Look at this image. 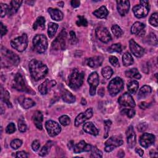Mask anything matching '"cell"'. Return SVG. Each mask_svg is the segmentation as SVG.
Wrapping results in <instances>:
<instances>
[{"label": "cell", "mask_w": 158, "mask_h": 158, "mask_svg": "<svg viewBox=\"0 0 158 158\" xmlns=\"http://www.w3.org/2000/svg\"><path fill=\"white\" fill-rule=\"evenodd\" d=\"M29 70L33 79L35 81H38L46 75L48 69L41 61L32 59L29 63Z\"/></svg>", "instance_id": "obj_1"}, {"label": "cell", "mask_w": 158, "mask_h": 158, "mask_svg": "<svg viewBox=\"0 0 158 158\" xmlns=\"http://www.w3.org/2000/svg\"><path fill=\"white\" fill-rule=\"evenodd\" d=\"M84 73L75 69L69 76V86L73 89H78L83 84Z\"/></svg>", "instance_id": "obj_2"}, {"label": "cell", "mask_w": 158, "mask_h": 158, "mask_svg": "<svg viewBox=\"0 0 158 158\" xmlns=\"http://www.w3.org/2000/svg\"><path fill=\"white\" fill-rule=\"evenodd\" d=\"M33 45L37 52H44L48 48V40L46 36L43 34L36 35L33 39Z\"/></svg>", "instance_id": "obj_3"}, {"label": "cell", "mask_w": 158, "mask_h": 158, "mask_svg": "<svg viewBox=\"0 0 158 158\" xmlns=\"http://www.w3.org/2000/svg\"><path fill=\"white\" fill-rule=\"evenodd\" d=\"M1 57L5 59L7 65L9 66H17L20 62V58L16 54L2 46L1 48Z\"/></svg>", "instance_id": "obj_4"}, {"label": "cell", "mask_w": 158, "mask_h": 158, "mask_svg": "<svg viewBox=\"0 0 158 158\" xmlns=\"http://www.w3.org/2000/svg\"><path fill=\"white\" fill-rule=\"evenodd\" d=\"M149 11V4L148 1H140L139 5L133 7V12L136 18L141 19L145 17Z\"/></svg>", "instance_id": "obj_5"}, {"label": "cell", "mask_w": 158, "mask_h": 158, "mask_svg": "<svg viewBox=\"0 0 158 158\" xmlns=\"http://www.w3.org/2000/svg\"><path fill=\"white\" fill-rule=\"evenodd\" d=\"M123 88V81L120 77H115L110 81L107 88L110 96H116Z\"/></svg>", "instance_id": "obj_6"}, {"label": "cell", "mask_w": 158, "mask_h": 158, "mask_svg": "<svg viewBox=\"0 0 158 158\" xmlns=\"http://www.w3.org/2000/svg\"><path fill=\"white\" fill-rule=\"evenodd\" d=\"M11 46L19 52L25 51L28 46V37L25 33L22 34V36H18L13 39L11 42Z\"/></svg>", "instance_id": "obj_7"}, {"label": "cell", "mask_w": 158, "mask_h": 158, "mask_svg": "<svg viewBox=\"0 0 158 158\" xmlns=\"http://www.w3.org/2000/svg\"><path fill=\"white\" fill-rule=\"evenodd\" d=\"M67 33L65 29H62L59 35L52 43V48L56 50H64L66 47Z\"/></svg>", "instance_id": "obj_8"}, {"label": "cell", "mask_w": 158, "mask_h": 158, "mask_svg": "<svg viewBox=\"0 0 158 158\" xmlns=\"http://www.w3.org/2000/svg\"><path fill=\"white\" fill-rule=\"evenodd\" d=\"M13 87L20 91H23V92H29L30 91V88L29 89L27 86L26 85L24 79L22 77V75L17 73L13 81Z\"/></svg>", "instance_id": "obj_9"}, {"label": "cell", "mask_w": 158, "mask_h": 158, "mask_svg": "<svg viewBox=\"0 0 158 158\" xmlns=\"http://www.w3.org/2000/svg\"><path fill=\"white\" fill-rule=\"evenodd\" d=\"M123 141L121 138L118 136H112L105 142V151L111 152L116 147H118L123 144Z\"/></svg>", "instance_id": "obj_10"}, {"label": "cell", "mask_w": 158, "mask_h": 158, "mask_svg": "<svg viewBox=\"0 0 158 158\" xmlns=\"http://www.w3.org/2000/svg\"><path fill=\"white\" fill-rule=\"evenodd\" d=\"M46 130L51 136H57L61 131V127L59 123L53 120H48L45 123Z\"/></svg>", "instance_id": "obj_11"}, {"label": "cell", "mask_w": 158, "mask_h": 158, "mask_svg": "<svg viewBox=\"0 0 158 158\" xmlns=\"http://www.w3.org/2000/svg\"><path fill=\"white\" fill-rule=\"evenodd\" d=\"M97 38L102 42L107 43L111 40L110 34L107 28L103 27H98L96 30Z\"/></svg>", "instance_id": "obj_12"}, {"label": "cell", "mask_w": 158, "mask_h": 158, "mask_svg": "<svg viewBox=\"0 0 158 158\" xmlns=\"http://www.w3.org/2000/svg\"><path fill=\"white\" fill-rule=\"evenodd\" d=\"M88 82L89 84V94L91 96L95 94L96 89L99 84V75L97 72H92L88 78Z\"/></svg>", "instance_id": "obj_13"}, {"label": "cell", "mask_w": 158, "mask_h": 158, "mask_svg": "<svg viewBox=\"0 0 158 158\" xmlns=\"http://www.w3.org/2000/svg\"><path fill=\"white\" fill-rule=\"evenodd\" d=\"M93 109L92 108L88 109L85 112H81L79 114L75 120V125L76 127L79 126L81 123H84L86 120L89 119L93 116Z\"/></svg>", "instance_id": "obj_14"}, {"label": "cell", "mask_w": 158, "mask_h": 158, "mask_svg": "<svg viewBox=\"0 0 158 158\" xmlns=\"http://www.w3.org/2000/svg\"><path fill=\"white\" fill-rule=\"evenodd\" d=\"M155 141V136L151 133H143L139 139L140 145L145 148L151 146Z\"/></svg>", "instance_id": "obj_15"}, {"label": "cell", "mask_w": 158, "mask_h": 158, "mask_svg": "<svg viewBox=\"0 0 158 158\" xmlns=\"http://www.w3.org/2000/svg\"><path fill=\"white\" fill-rule=\"evenodd\" d=\"M118 103L121 106H129L131 107H135V102L133 99L132 96L128 93H125L124 94H122L118 99Z\"/></svg>", "instance_id": "obj_16"}, {"label": "cell", "mask_w": 158, "mask_h": 158, "mask_svg": "<svg viewBox=\"0 0 158 158\" xmlns=\"http://www.w3.org/2000/svg\"><path fill=\"white\" fill-rule=\"evenodd\" d=\"M129 46L131 52L136 57H141L144 53V49L138 44L133 39H131L129 41Z\"/></svg>", "instance_id": "obj_17"}, {"label": "cell", "mask_w": 158, "mask_h": 158, "mask_svg": "<svg viewBox=\"0 0 158 158\" xmlns=\"http://www.w3.org/2000/svg\"><path fill=\"white\" fill-rule=\"evenodd\" d=\"M126 135H127V140L128 146L130 148H133L136 142V134L135 133V131L133 130V128L132 126H130L126 131Z\"/></svg>", "instance_id": "obj_18"}, {"label": "cell", "mask_w": 158, "mask_h": 158, "mask_svg": "<svg viewBox=\"0 0 158 158\" xmlns=\"http://www.w3.org/2000/svg\"><path fill=\"white\" fill-rule=\"evenodd\" d=\"M56 84V81L54 80H49L46 79L43 83H42L38 86V91L42 94L44 95L46 94L49 90Z\"/></svg>", "instance_id": "obj_19"}, {"label": "cell", "mask_w": 158, "mask_h": 158, "mask_svg": "<svg viewBox=\"0 0 158 158\" xmlns=\"http://www.w3.org/2000/svg\"><path fill=\"white\" fill-rule=\"evenodd\" d=\"M117 10L121 16L125 15L130 9V2L129 1H117Z\"/></svg>", "instance_id": "obj_20"}, {"label": "cell", "mask_w": 158, "mask_h": 158, "mask_svg": "<svg viewBox=\"0 0 158 158\" xmlns=\"http://www.w3.org/2000/svg\"><path fill=\"white\" fill-rule=\"evenodd\" d=\"M144 27L145 25L144 23L139 22H136L132 25L131 28V33L139 36H143L145 33Z\"/></svg>", "instance_id": "obj_21"}, {"label": "cell", "mask_w": 158, "mask_h": 158, "mask_svg": "<svg viewBox=\"0 0 158 158\" xmlns=\"http://www.w3.org/2000/svg\"><path fill=\"white\" fill-rule=\"evenodd\" d=\"M32 118H33V123L35 125L36 127L38 129L41 130L43 129L42 122H43V117L42 113L39 110L35 112V113L33 115Z\"/></svg>", "instance_id": "obj_22"}, {"label": "cell", "mask_w": 158, "mask_h": 158, "mask_svg": "<svg viewBox=\"0 0 158 158\" xmlns=\"http://www.w3.org/2000/svg\"><path fill=\"white\" fill-rule=\"evenodd\" d=\"M83 129L86 133H89L93 136H96L99 133L98 130L96 128L94 125L91 122H88L84 123L83 126Z\"/></svg>", "instance_id": "obj_23"}, {"label": "cell", "mask_w": 158, "mask_h": 158, "mask_svg": "<svg viewBox=\"0 0 158 158\" xmlns=\"http://www.w3.org/2000/svg\"><path fill=\"white\" fill-rule=\"evenodd\" d=\"M48 11L49 15H51V17L53 20L56 21H60L63 19V17H64L63 13L58 9L50 7L48 9Z\"/></svg>", "instance_id": "obj_24"}, {"label": "cell", "mask_w": 158, "mask_h": 158, "mask_svg": "<svg viewBox=\"0 0 158 158\" xmlns=\"http://www.w3.org/2000/svg\"><path fill=\"white\" fill-rule=\"evenodd\" d=\"M103 61V57L101 56H94L90 57L87 60V64L89 67L92 68H96L99 67Z\"/></svg>", "instance_id": "obj_25"}, {"label": "cell", "mask_w": 158, "mask_h": 158, "mask_svg": "<svg viewBox=\"0 0 158 158\" xmlns=\"http://www.w3.org/2000/svg\"><path fill=\"white\" fill-rule=\"evenodd\" d=\"M22 1L19 0H13L10 2V5L9 6V10H8V15H12L15 14L17 10H19L20 5L22 3Z\"/></svg>", "instance_id": "obj_26"}, {"label": "cell", "mask_w": 158, "mask_h": 158, "mask_svg": "<svg viewBox=\"0 0 158 158\" xmlns=\"http://www.w3.org/2000/svg\"><path fill=\"white\" fill-rule=\"evenodd\" d=\"M62 98L67 103H73L75 101V97L65 89H64L62 91Z\"/></svg>", "instance_id": "obj_27"}, {"label": "cell", "mask_w": 158, "mask_h": 158, "mask_svg": "<svg viewBox=\"0 0 158 158\" xmlns=\"http://www.w3.org/2000/svg\"><path fill=\"white\" fill-rule=\"evenodd\" d=\"M93 14L98 18L104 19V18L107 17V15L109 14V11L107 10L106 6H102L100 7L99 9L94 10L93 12Z\"/></svg>", "instance_id": "obj_28"}, {"label": "cell", "mask_w": 158, "mask_h": 158, "mask_svg": "<svg viewBox=\"0 0 158 158\" xmlns=\"http://www.w3.org/2000/svg\"><path fill=\"white\" fill-rule=\"evenodd\" d=\"M152 91L151 88L148 85H144L141 88L138 93V98L139 99L145 98L149 94H151Z\"/></svg>", "instance_id": "obj_29"}, {"label": "cell", "mask_w": 158, "mask_h": 158, "mask_svg": "<svg viewBox=\"0 0 158 158\" xmlns=\"http://www.w3.org/2000/svg\"><path fill=\"white\" fill-rule=\"evenodd\" d=\"M125 75L128 78H136V79H140L141 76L139 74L138 70L136 69H131L128 70L125 72Z\"/></svg>", "instance_id": "obj_30"}, {"label": "cell", "mask_w": 158, "mask_h": 158, "mask_svg": "<svg viewBox=\"0 0 158 158\" xmlns=\"http://www.w3.org/2000/svg\"><path fill=\"white\" fill-rule=\"evenodd\" d=\"M45 27V19L43 17H39L37 18L36 22L33 25V28L35 30L40 28L43 30Z\"/></svg>", "instance_id": "obj_31"}, {"label": "cell", "mask_w": 158, "mask_h": 158, "mask_svg": "<svg viewBox=\"0 0 158 158\" xmlns=\"http://www.w3.org/2000/svg\"><path fill=\"white\" fill-rule=\"evenodd\" d=\"M133 59L131 55L128 52H126L122 56V62L125 66H129L133 64Z\"/></svg>", "instance_id": "obj_32"}, {"label": "cell", "mask_w": 158, "mask_h": 158, "mask_svg": "<svg viewBox=\"0 0 158 158\" xmlns=\"http://www.w3.org/2000/svg\"><path fill=\"white\" fill-rule=\"evenodd\" d=\"M139 87V83L137 81L133 80L127 85V89L130 93L135 94Z\"/></svg>", "instance_id": "obj_33"}, {"label": "cell", "mask_w": 158, "mask_h": 158, "mask_svg": "<svg viewBox=\"0 0 158 158\" xmlns=\"http://www.w3.org/2000/svg\"><path fill=\"white\" fill-rule=\"evenodd\" d=\"M57 28H58V25L57 23H55L53 22H50L49 23L48 33L49 38H52L55 35Z\"/></svg>", "instance_id": "obj_34"}, {"label": "cell", "mask_w": 158, "mask_h": 158, "mask_svg": "<svg viewBox=\"0 0 158 158\" xmlns=\"http://www.w3.org/2000/svg\"><path fill=\"white\" fill-rule=\"evenodd\" d=\"M1 99L7 104V106L9 107H12V105L11 102H10V96L9 93L7 91H4L2 88H1Z\"/></svg>", "instance_id": "obj_35"}, {"label": "cell", "mask_w": 158, "mask_h": 158, "mask_svg": "<svg viewBox=\"0 0 158 158\" xmlns=\"http://www.w3.org/2000/svg\"><path fill=\"white\" fill-rule=\"evenodd\" d=\"M86 146V143L85 141L81 140L78 143H77L73 148V151L76 154L80 153L81 152L85 151V148Z\"/></svg>", "instance_id": "obj_36"}, {"label": "cell", "mask_w": 158, "mask_h": 158, "mask_svg": "<svg viewBox=\"0 0 158 158\" xmlns=\"http://www.w3.org/2000/svg\"><path fill=\"white\" fill-rule=\"evenodd\" d=\"M101 73L104 78H105L106 79H109L113 74V70L111 67L107 66L102 69Z\"/></svg>", "instance_id": "obj_37"}, {"label": "cell", "mask_w": 158, "mask_h": 158, "mask_svg": "<svg viewBox=\"0 0 158 158\" xmlns=\"http://www.w3.org/2000/svg\"><path fill=\"white\" fill-rule=\"evenodd\" d=\"M51 146H52V141H49L47 142V143L46 144V145H44V146L41 148V149L40 150V152H39V155H40V156H42V157L46 156V155L48 154V152H49V150H50V148H51Z\"/></svg>", "instance_id": "obj_38"}, {"label": "cell", "mask_w": 158, "mask_h": 158, "mask_svg": "<svg viewBox=\"0 0 158 158\" xmlns=\"http://www.w3.org/2000/svg\"><path fill=\"white\" fill-rule=\"evenodd\" d=\"M111 30L115 36H116L117 38H120L123 35V31L118 25H114L111 27Z\"/></svg>", "instance_id": "obj_39"}, {"label": "cell", "mask_w": 158, "mask_h": 158, "mask_svg": "<svg viewBox=\"0 0 158 158\" xmlns=\"http://www.w3.org/2000/svg\"><path fill=\"white\" fill-rule=\"evenodd\" d=\"M91 153L90 155L91 157H97L100 158L102 157V152L101 151L98 149L96 146H92L91 149Z\"/></svg>", "instance_id": "obj_40"}, {"label": "cell", "mask_w": 158, "mask_h": 158, "mask_svg": "<svg viewBox=\"0 0 158 158\" xmlns=\"http://www.w3.org/2000/svg\"><path fill=\"white\" fill-rule=\"evenodd\" d=\"M35 105V102L31 99L28 98H25L22 102V106H23V108H25L26 109L32 107Z\"/></svg>", "instance_id": "obj_41"}, {"label": "cell", "mask_w": 158, "mask_h": 158, "mask_svg": "<svg viewBox=\"0 0 158 158\" xmlns=\"http://www.w3.org/2000/svg\"><path fill=\"white\" fill-rule=\"evenodd\" d=\"M108 51L109 52H120L122 51V47L120 43H115L112 44L108 49Z\"/></svg>", "instance_id": "obj_42"}, {"label": "cell", "mask_w": 158, "mask_h": 158, "mask_svg": "<svg viewBox=\"0 0 158 158\" xmlns=\"http://www.w3.org/2000/svg\"><path fill=\"white\" fill-rule=\"evenodd\" d=\"M157 19H158V14L157 12L153 13L149 20V23L154 26V27H157L158 25V22H157Z\"/></svg>", "instance_id": "obj_43"}, {"label": "cell", "mask_w": 158, "mask_h": 158, "mask_svg": "<svg viewBox=\"0 0 158 158\" xmlns=\"http://www.w3.org/2000/svg\"><path fill=\"white\" fill-rule=\"evenodd\" d=\"M59 120L60 123L61 125H62L63 126H67V125H69L70 123V117L66 115H62L61 117H60L59 118Z\"/></svg>", "instance_id": "obj_44"}, {"label": "cell", "mask_w": 158, "mask_h": 158, "mask_svg": "<svg viewBox=\"0 0 158 158\" xmlns=\"http://www.w3.org/2000/svg\"><path fill=\"white\" fill-rule=\"evenodd\" d=\"M121 114L126 115L129 118H132L135 115V110L133 109H123L121 110Z\"/></svg>", "instance_id": "obj_45"}, {"label": "cell", "mask_w": 158, "mask_h": 158, "mask_svg": "<svg viewBox=\"0 0 158 158\" xmlns=\"http://www.w3.org/2000/svg\"><path fill=\"white\" fill-rule=\"evenodd\" d=\"M78 20L76 22V24L79 27H86L88 25V21L86 19L81 15L78 16Z\"/></svg>", "instance_id": "obj_46"}, {"label": "cell", "mask_w": 158, "mask_h": 158, "mask_svg": "<svg viewBox=\"0 0 158 158\" xmlns=\"http://www.w3.org/2000/svg\"><path fill=\"white\" fill-rule=\"evenodd\" d=\"M148 42L151 44L157 45V39L156 35L153 33H151L148 36Z\"/></svg>", "instance_id": "obj_47"}, {"label": "cell", "mask_w": 158, "mask_h": 158, "mask_svg": "<svg viewBox=\"0 0 158 158\" xmlns=\"http://www.w3.org/2000/svg\"><path fill=\"white\" fill-rule=\"evenodd\" d=\"M22 144V141L19 139H15L10 142V146L14 149L19 148Z\"/></svg>", "instance_id": "obj_48"}, {"label": "cell", "mask_w": 158, "mask_h": 158, "mask_svg": "<svg viewBox=\"0 0 158 158\" xmlns=\"http://www.w3.org/2000/svg\"><path fill=\"white\" fill-rule=\"evenodd\" d=\"M18 128L19 130L22 133L25 132L27 130V125L22 118L19 119L18 121Z\"/></svg>", "instance_id": "obj_49"}, {"label": "cell", "mask_w": 158, "mask_h": 158, "mask_svg": "<svg viewBox=\"0 0 158 158\" xmlns=\"http://www.w3.org/2000/svg\"><path fill=\"white\" fill-rule=\"evenodd\" d=\"M0 7H1V17H3L6 15V14L8 13L9 6L7 5L6 4L0 3Z\"/></svg>", "instance_id": "obj_50"}, {"label": "cell", "mask_w": 158, "mask_h": 158, "mask_svg": "<svg viewBox=\"0 0 158 158\" xmlns=\"http://www.w3.org/2000/svg\"><path fill=\"white\" fill-rule=\"evenodd\" d=\"M104 128H105V135L104 136V138H106L108 136L109 129L112 124V122L109 120H104Z\"/></svg>", "instance_id": "obj_51"}, {"label": "cell", "mask_w": 158, "mask_h": 158, "mask_svg": "<svg viewBox=\"0 0 158 158\" xmlns=\"http://www.w3.org/2000/svg\"><path fill=\"white\" fill-rule=\"evenodd\" d=\"M15 131V126L14 123H10L6 128V132L7 134H12Z\"/></svg>", "instance_id": "obj_52"}, {"label": "cell", "mask_w": 158, "mask_h": 158, "mask_svg": "<svg viewBox=\"0 0 158 158\" xmlns=\"http://www.w3.org/2000/svg\"><path fill=\"white\" fill-rule=\"evenodd\" d=\"M69 35H70V43L73 44H76L77 42L78 41V40H77V36L75 35V33L73 31H70Z\"/></svg>", "instance_id": "obj_53"}, {"label": "cell", "mask_w": 158, "mask_h": 158, "mask_svg": "<svg viewBox=\"0 0 158 158\" xmlns=\"http://www.w3.org/2000/svg\"><path fill=\"white\" fill-rule=\"evenodd\" d=\"M40 147V144L38 140H35L33 141L31 144V148L34 151H37L39 149Z\"/></svg>", "instance_id": "obj_54"}, {"label": "cell", "mask_w": 158, "mask_h": 158, "mask_svg": "<svg viewBox=\"0 0 158 158\" xmlns=\"http://www.w3.org/2000/svg\"><path fill=\"white\" fill-rule=\"evenodd\" d=\"M0 29H1V36L2 37L4 35H5L7 32V27L2 24V22L0 23Z\"/></svg>", "instance_id": "obj_55"}, {"label": "cell", "mask_w": 158, "mask_h": 158, "mask_svg": "<svg viewBox=\"0 0 158 158\" xmlns=\"http://www.w3.org/2000/svg\"><path fill=\"white\" fill-rule=\"evenodd\" d=\"M109 62H110V63L112 65L116 66V65L118 64V59H117L115 56H110V57H109Z\"/></svg>", "instance_id": "obj_56"}, {"label": "cell", "mask_w": 158, "mask_h": 158, "mask_svg": "<svg viewBox=\"0 0 158 158\" xmlns=\"http://www.w3.org/2000/svg\"><path fill=\"white\" fill-rule=\"evenodd\" d=\"M16 157H20V158H26L28 157L27 153L25 151H18L16 152V154L15 156Z\"/></svg>", "instance_id": "obj_57"}, {"label": "cell", "mask_w": 158, "mask_h": 158, "mask_svg": "<svg viewBox=\"0 0 158 158\" xmlns=\"http://www.w3.org/2000/svg\"><path fill=\"white\" fill-rule=\"evenodd\" d=\"M147 124L146 123H141L138 125V130L139 131H144L147 128Z\"/></svg>", "instance_id": "obj_58"}, {"label": "cell", "mask_w": 158, "mask_h": 158, "mask_svg": "<svg viewBox=\"0 0 158 158\" xmlns=\"http://www.w3.org/2000/svg\"><path fill=\"white\" fill-rule=\"evenodd\" d=\"M80 4V2L78 0H72L71 1V5L74 8L79 7Z\"/></svg>", "instance_id": "obj_59"}, {"label": "cell", "mask_w": 158, "mask_h": 158, "mask_svg": "<svg viewBox=\"0 0 158 158\" xmlns=\"http://www.w3.org/2000/svg\"><path fill=\"white\" fill-rule=\"evenodd\" d=\"M149 106V103H147V102H142L140 103V104H139V107H140L141 109H144L148 107Z\"/></svg>", "instance_id": "obj_60"}, {"label": "cell", "mask_w": 158, "mask_h": 158, "mask_svg": "<svg viewBox=\"0 0 158 158\" xmlns=\"http://www.w3.org/2000/svg\"><path fill=\"white\" fill-rule=\"evenodd\" d=\"M135 152L138 154L140 156H142L144 154V151L143 149H141V148H137L135 149Z\"/></svg>", "instance_id": "obj_61"}, {"label": "cell", "mask_w": 158, "mask_h": 158, "mask_svg": "<svg viewBox=\"0 0 158 158\" xmlns=\"http://www.w3.org/2000/svg\"><path fill=\"white\" fill-rule=\"evenodd\" d=\"M158 156V154H157V152L155 150H152L150 151V157H157Z\"/></svg>", "instance_id": "obj_62"}, {"label": "cell", "mask_w": 158, "mask_h": 158, "mask_svg": "<svg viewBox=\"0 0 158 158\" xmlns=\"http://www.w3.org/2000/svg\"><path fill=\"white\" fill-rule=\"evenodd\" d=\"M74 146H75V145H74V141H73V140H72V141H70L69 142V143H68V148H69V149H71L72 148H73Z\"/></svg>", "instance_id": "obj_63"}, {"label": "cell", "mask_w": 158, "mask_h": 158, "mask_svg": "<svg viewBox=\"0 0 158 158\" xmlns=\"http://www.w3.org/2000/svg\"><path fill=\"white\" fill-rule=\"evenodd\" d=\"M81 104L82 105H86V99H85V98H81Z\"/></svg>", "instance_id": "obj_64"}]
</instances>
